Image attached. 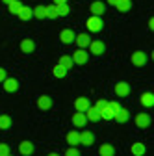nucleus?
<instances>
[{
    "instance_id": "39448f33",
    "label": "nucleus",
    "mask_w": 154,
    "mask_h": 156,
    "mask_svg": "<svg viewBox=\"0 0 154 156\" xmlns=\"http://www.w3.org/2000/svg\"><path fill=\"white\" fill-rule=\"evenodd\" d=\"M130 62L134 63V65H138V67H141V65H145V62H147V56L141 52V50H138V52H134L132 54V58H130Z\"/></svg>"
},
{
    "instance_id": "20e7f679",
    "label": "nucleus",
    "mask_w": 154,
    "mask_h": 156,
    "mask_svg": "<svg viewBox=\"0 0 154 156\" xmlns=\"http://www.w3.org/2000/svg\"><path fill=\"white\" fill-rule=\"evenodd\" d=\"M89 50H91V54H95V56H100V54H104L106 52V45L102 43V41H89Z\"/></svg>"
},
{
    "instance_id": "5701e85b",
    "label": "nucleus",
    "mask_w": 154,
    "mask_h": 156,
    "mask_svg": "<svg viewBox=\"0 0 154 156\" xmlns=\"http://www.w3.org/2000/svg\"><path fill=\"white\" fill-rule=\"evenodd\" d=\"M17 15H19V19H21V21H30V19H32V8L23 6V8H21V11H19Z\"/></svg>"
},
{
    "instance_id": "c756f323",
    "label": "nucleus",
    "mask_w": 154,
    "mask_h": 156,
    "mask_svg": "<svg viewBox=\"0 0 154 156\" xmlns=\"http://www.w3.org/2000/svg\"><path fill=\"white\" fill-rule=\"evenodd\" d=\"M56 17H58L56 4H52V6H47V19H56Z\"/></svg>"
},
{
    "instance_id": "c85d7f7f",
    "label": "nucleus",
    "mask_w": 154,
    "mask_h": 156,
    "mask_svg": "<svg viewBox=\"0 0 154 156\" xmlns=\"http://www.w3.org/2000/svg\"><path fill=\"white\" fill-rule=\"evenodd\" d=\"M99 152H100V156H113V154H115V151H113L111 145H102V147L99 149Z\"/></svg>"
},
{
    "instance_id": "2eb2a0df",
    "label": "nucleus",
    "mask_w": 154,
    "mask_h": 156,
    "mask_svg": "<svg viewBox=\"0 0 154 156\" xmlns=\"http://www.w3.org/2000/svg\"><path fill=\"white\" fill-rule=\"evenodd\" d=\"M67 143H69L71 147H76V143H80V134L76 132V130H71V132L67 134Z\"/></svg>"
},
{
    "instance_id": "f257e3e1",
    "label": "nucleus",
    "mask_w": 154,
    "mask_h": 156,
    "mask_svg": "<svg viewBox=\"0 0 154 156\" xmlns=\"http://www.w3.org/2000/svg\"><path fill=\"white\" fill-rule=\"evenodd\" d=\"M121 106L117 104V102H108L102 110H100V119H113V115L117 113V110H119Z\"/></svg>"
},
{
    "instance_id": "c9c22d12",
    "label": "nucleus",
    "mask_w": 154,
    "mask_h": 156,
    "mask_svg": "<svg viewBox=\"0 0 154 156\" xmlns=\"http://www.w3.org/2000/svg\"><path fill=\"white\" fill-rule=\"evenodd\" d=\"M6 78H8V76H6V69H2V67H0V82H4Z\"/></svg>"
},
{
    "instance_id": "b1692460",
    "label": "nucleus",
    "mask_w": 154,
    "mask_h": 156,
    "mask_svg": "<svg viewBox=\"0 0 154 156\" xmlns=\"http://www.w3.org/2000/svg\"><path fill=\"white\" fill-rule=\"evenodd\" d=\"M141 104L147 106V108L152 106V104H154V95H152V93H143V95H141Z\"/></svg>"
},
{
    "instance_id": "6ab92c4d",
    "label": "nucleus",
    "mask_w": 154,
    "mask_h": 156,
    "mask_svg": "<svg viewBox=\"0 0 154 156\" xmlns=\"http://www.w3.org/2000/svg\"><path fill=\"white\" fill-rule=\"evenodd\" d=\"M113 119L117 121V123H126V121H128V112H126L124 108H119L117 113L113 115Z\"/></svg>"
},
{
    "instance_id": "7ed1b4c3",
    "label": "nucleus",
    "mask_w": 154,
    "mask_h": 156,
    "mask_svg": "<svg viewBox=\"0 0 154 156\" xmlns=\"http://www.w3.org/2000/svg\"><path fill=\"white\" fill-rule=\"evenodd\" d=\"M87 58H89V54L86 52V48H78L74 54H72V63H76V65H84L86 62H87Z\"/></svg>"
},
{
    "instance_id": "cd10ccee",
    "label": "nucleus",
    "mask_w": 154,
    "mask_h": 156,
    "mask_svg": "<svg viewBox=\"0 0 154 156\" xmlns=\"http://www.w3.org/2000/svg\"><path fill=\"white\" fill-rule=\"evenodd\" d=\"M58 65H61L65 71H69L72 67V60H71L69 56H61V60H60V63H58Z\"/></svg>"
},
{
    "instance_id": "f8f14e48",
    "label": "nucleus",
    "mask_w": 154,
    "mask_h": 156,
    "mask_svg": "<svg viewBox=\"0 0 154 156\" xmlns=\"http://www.w3.org/2000/svg\"><path fill=\"white\" fill-rule=\"evenodd\" d=\"M19 151H21V154H24V156H30L33 152V143L32 141H23L19 145Z\"/></svg>"
},
{
    "instance_id": "1a4fd4ad",
    "label": "nucleus",
    "mask_w": 154,
    "mask_h": 156,
    "mask_svg": "<svg viewBox=\"0 0 154 156\" xmlns=\"http://www.w3.org/2000/svg\"><path fill=\"white\" fill-rule=\"evenodd\" d=\"M2 87H4L6 91H9V93H11V91H17V89H19V82L13 80V78H6V80L2 82Z\"/></svg>"
},
{
    "instance_id": "412c9836",
    "label": "nucleus",
    "mask_w": 154,
    "mask_h": 156,
    "mask_svg": "<svg viewBox=\"0 0 154 156\" xmlns=\"http://www.w3.org/2000/svg\"><path fill=\"white\" fill-rule=\"evenodd\" d=\"M37 106H39L41 110H48L52 106V99L47 97V95H43V97H39V101H37Z\"/></svg>"
},
{
    "instance_id": "9d476101",
    "label": "nucleus",
    "mask_w": 154,
    "mask_h": 156,
    "mask_svg": "<svg viewBox=\"0 0 154 156\" xmlns=\"http://www.w3.org/2000/svg\"><path fill=\"white\" fill-rule=\"evenodd\" d=\"M89 9H91V13L93 15H97V17H100L104 11H106V6L102 4V2H93L91 6H89Z\"/></svg>"
},
{
    "instance_id": "423d86ee",
    "label": "nucleus",
    "mask_w": 154,
    "mask_h": 156,
    "mask_svg": "<svg viewBox=\"0 0 154 156\" xmlns=\"http://www.w3.org/2000/svg\"><path fill=\"white\" fill-rule=\"evenodd\" d=\"M86 123H87V117H86V113H84V112H76V113L72 115V125H74V126L82 128Z\"/></svg>"
},
{
    "instance_id": "a211bd4d",
    "label": "nucleus",
    "mask_w": 154,
    "mask_h": 156,
    "mask_svg": "<svg viewBox=\"0 0 154 156\" xmlns=\"http://www.w3.org/2000/svg\"><path fill=\"white\" fill-rule=\"evenodd\" d=\"M32 17L35 19H47V6H37L32 9Z\"/></svg>"
},
{
    "instance_id": "4c0bfd02",
    "label": "nucleus",
    "mask_w": 154,
    "mask_h": 156,
    "mask_svg": "<svg viewBox=\"0 0 154 156\" xmlns=\"http://www.w3.org/2000/svg\"><path fill=\"white\" fill-rule=\"evenodd\" d=\"M115 2H117V0H108V4H111V6H115Z\"/></svg>"
},
{
    "instance_id": "473e14b6",
    "label": "nucleus",
    "mask_w": 154,
    "mask_h": 156,
    "mask_svg": "<svg viewBox=\"0 0 154 156\" xmlns=\"http://www.w3.org/2000/svg\"><path fill=\"white\" fill-rule=\"evenodd\" d=\"M65 156H80V152L76 151V147H69L67 152H65Z\"/></svg>"
},
{
    "instance_id": "2f4dec72",
    "label": "nucleus",
    "mask_w": 154,
    "mask_h": 156,
    "mask_svg": "<svg viewBox=\"0 0 154 156\" xmlns=\"http://www.w3.org/2000/svg\"><path fill=\"white\" fill-rule=\"evenodd\" d=\"M11 125V119L8 115H0V128H9Z\"/></svg>"
},
{
    "instance_id": "f3484780",
    "label": "nucleus",
    "mask_w": 154,
    "mask_h": 156,
    "mask_svg": "<svg viewBox=\"0 0 154 156\" xmlns=\"http://www.w3.org/2000/svg\"><path fill=\"white\" fill-rule=\"evenodd\" d=\"M136 125H139L141 128L149 126V125H150V115H147V113H139V115L136 117Z\"/></svg>"
},
{
    "instance_id": "ddd939ff",
    "label": "nucleus",
    "mask_w": 154,
    "mask_h": 156,
    "mask_svg": "<svg viewBox=\"0 0 154 156\" xmlns=\"http://www.w3.org/2000/svg\"><path fill=\"white\" fill-rule=\"evenodd\" d=\"M93 141H95V136H93L89 130H84V132L80 134V143H82V145H91Z\"/></svg>"
},
{
    "instance_id": "f704fd0d",
    "label": "nucleus",
    "mask_w": 154,
    "mask_h": 156,
    "mask_svg": "<svg viewBox=\"0 0 154 156\" xmlns=\"http://www.w3.org/2000/svg\"><path fill=\"white\" fill-rule=\"evenodd\" d=\"M106 104H108V102H106V101H104V99H100V101H97V104H95V106H93V108H97V110H99V112H100V110H102V108H104V106H106Z\"/></svg>"
},
{
    "instance_id": "a19ab883",
    "label": "nucleus",
    "mask_w": 154,
    "mask_h": 156,
    "mask_svg": "<svg viewBox=\"0 0 154 156\" xmlns=\"http://www.w3.org/2000/svg\"><path fill=\"white\" fill-rule=\"evenodd\" d=\"M6 156H9V154H6Z\"/></svg>"
},
{
    "instance_id": "6e6552de",
    "label": "nucleus",
    "mask_w": 154,
    "mask_h": 156,
    "mask_svg": "<svg viewBox=\"0 0 154 156\" xmlns=\"http://www.w3.org/2000/svg\"><path fill=\"white\" fill-rule=\"evenodd\" d=\"M74 108L76 112H86L89 108V99H86V97H80V99L74 101Z\"/></svg>"
},
{
    "instance_id": "9b49d317",
    "label": "nucleus",
    "mask_w": 154,
    "mask_h": 156,
    "mask_svg": "<svg viewBox=\"0 0 154 156\" xmlns=\"http://www.w3.org/2000/svg\"><path fill=\"white\" fill-rule=\"evenodd\" d=\"M33 48H35V43L32 41V39H23V41H21V50H23V52L32 54Z\"/></svg>"
},
{
    "instance_id": "f03ea898",
    "label": "nucleus",
    "mask_w": 154,
    "mask_h": 156,
    "mask_svg": "<svg viewBox=\"0 0 154 156\" xmlns=\"http://www.w3.org/2000/svg\"><path fill=\"white\" fill-rule=\"evenodd\" d=\"M102 19L100 17H97V15H91L89 19H87V23H86V26H87V30H91V32H100L102 30Z\"/></svg>"
},
{
    "instance_id": "bb28decb",
    "label": "nucleus",
    "mask_w": 154,
    "mask_h": 156,
    "mask_svg": "<svg viewBox=\"0 0 154 156\" xmlns=\"http://www.w3.org/2000/svg\"><path fill=\"white\" fill-rule=\"evenodd\" d=\"M8 6H9V11H11L13 15H17L19 11H21V8H23V4L19 2V0H11V2H9Z\"/></svg>"
},
{
    "instance_id": "4be33fe9",
    "label": "nucleus",
    "mask_w": 154,
    "mask_h": 156,
    "mask_svg": "<svg viewBox=\"0 0 154 156\" xmlns=\"http://www.w3.org/2000/svg\"><path fill=\"white\" fill-rule=\"evenodd\" d=\"M115 8H117L119 11H123V13H126L132 8V2L130 0H117V2H115Z\"/></svg>"
},
{
    "instance_id": "72a5a7b5",
    "label": "nucleus",
    "mask_w": 154,
    "mask_h": 156,
    "mask_svg": "<svg viewBox=\"0 0 154 156\" xmlns=\"http://www.w3.org/2000/svg\"><path fill=\"white\" fill-rule=\"evenodd\" d=\"M6 154H9V147L6 143H0V156H6Z\"/></svg>"
},
{
    "instance_id": "a878e982",
    "label": "nucleus",
    "mask_w": 154,
    "mask_h": 156,
    "mask_svg": "<svg viewBox=\"0 0 154 156\" xmlns=\"http://www.w3.org/2000/svg\"><path fill=\"white\" fill-rule=\"evenodd\" d=\"M56 9H58V17H65V15L71 13V8L67 6V2H65V4H58Z\"/></svg>"
},
{
    "instance_id": "7c9ffc66",
    "label": "nucleus",
    "mask_w": 154,
    "mask_h": 156,
    "mask_svg": "<svg viewBox=\"0 0 154 156\" xmlns=\"http://www.w3.org/2000/svg\"><path fill=\"white\" fill-rule=\"evenodd\" d=\"M65 74H67V71H65L61 65H56V67H54V76H56V78H63Z\"/></svg>"
},
{
    "instance_id": "4468645a",
    "label": "nucleus",
    "mask_w": 154,
    "mask_h": 156,
    "mask_svg": "<svg viewBox=\"0 0 154 156\" xmlns=\"http://www.w3.org/2000/svg\"><path fill=\"white\" fill-rule=\"evenodd\" d=\"M74 39H76V45H78L80 48H86V47L89 45V41H91L87 34H78V35H76Z\"/></svg>"
},
{
    "instance_id": "e433bc0d",
    "label": "nucleus",
    "mask_w": 154,
    "mask_h": 156,
    "mask_svg": "<svg viewBox=\"0 0 154 156\" xmlns=\"http://www.w3.org/2000/svg\"><path fill=\"white\" fill-rule=\"evenodd\" d=\"M65 2H67V0H54V4H56V6H58V4H65Z\"/></svg>"
},
{
    "instance_id": "aec40b11",
    "label": "nucleus",
    "mask_w": 154,
    "mask_h": 156,
    "mask_svg": "<svg viewBox=\"0 0 154 156\" xmlns=\"http://www.w3.org/2000/svg\"><path fill=\"white\" fill-rule=\"evenodd\" d=\"M115 93H117L119 97H126V95L130 93V87H128V84H124V82H119L117 86H115Z\"/></svg>"
},
{
    "instance_id": "58836bf2",
    "label": "nucleus",
    "mask_w": 154,
    "mask_h": 156,
    "mask_svg": "<svg viewBox=\"0 0 154 156\" xmlns=\"http://www.w3.org/2000/svg\"><path fill=\"white\" fill-rule=\"evenodd\" d=\"M2 2H4V4H9V2H11V0H2Z\"/></svg>"
},
{
    "instance_id": "ea45409f",
    "label": "nucleus",
    "mask_w": 154,
    "mask_h": 156,
    "mask_svg": "<svg viewBox=\"0 0 154 156\" xmlns=\"http://www.w3.org/2000/svg\"><path fill=\"white\" fill-rule=\"evenodd\" d=\"M48 156H58V154H56V152H52V154H48Z\"/></svg>"
},
{
    "instance_id": "0eeeda50",
    "label": "nucleus",
    "mask_w": 154,
    "mask_h": 156,
    "mask_svg": "<svg viewBox=\"0 0 154 156\" xmlns=\"http://www.w3.org/2000/svg\"><path fill=\"white\" fill-rule=\"evenodd\" d=\"M84 113H86V117H87V121H91V123H97V121L100 119V112H99L97 108H91V106H89Z\"/></svg>"
},
{
    "instance_id": "393cba45",
    "label": "nucleus",
    "mask_w": 154,
    "mask_h": 156,
    "mask_svg": "<svg viewBox=\"0 0 154 156\" xmlns=\"http://www.w3.org/2000/svg\"><path fill=\"white\" fill-rule=\"evenodd\" d=\"M130 151H132V154H136V156H143L145 154V145L143 143H134L130 147Z\"/></svg>"
},
{
    "instance_id": "dca6fc26",
    "label": "nucleus",
    "mask_w": 154,
    "mask_h": 156,
    "mask_svg": "<svg viewBox=\"0 0 154 156\" xmlns=\"http://www.w3.org/2000/svg\"><path fill=\"white\" fill-rule=\"evenodd\" d=\"M60 39H61V43H65V45L72 43V41H74V34H72V30H61Z\"/></svg>"
}]
</instances>
